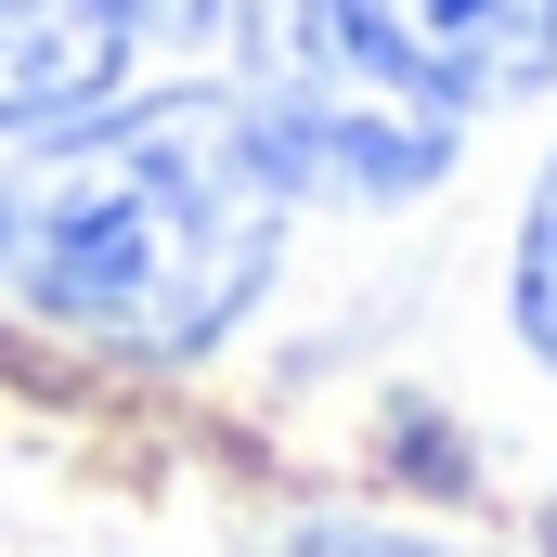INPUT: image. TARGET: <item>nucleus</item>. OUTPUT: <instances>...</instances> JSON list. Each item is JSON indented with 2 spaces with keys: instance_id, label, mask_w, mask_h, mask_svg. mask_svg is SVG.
I'll list each match as a JSON object with an SVG mask.
<instances>
[{
  "instance_id": "obj_5",
  "label": "nucleus",
  "mask_w": 557,
  "mask_h": 557,
  "mask_svg": "<svg viewBox=\"0 0 557 557\" xmlns=\"http://www.w3.org/2000/svg\"><path fill=\"white\" fill-rule=\"evenodd\" d=\"M506 298H519L532 363H557V156H545V182H532V208H519V273H506Z\"/></svg>"
},
{
  "instance_id": "obj_2",
  "label": "nucleus",
  "mask_w": 557,
  "mask_h": 557,
  "mask_svg": "<svg viewBox=\"0 0 557 557\" xmlns=\"http://www.w3.org/2000/svg\"><path fill=\"white\" fill-rule=\"evenodd\" d=\"M260 143H273L285 195H350V208H403L454 169V117L403 91L324 0H260L247 26V91H234Z\"/></svg>"
},
{
  "instance_id": "obj_1",
  "label": "nucleus",
  "mask_w": 557,
  "mask_h": 557,
  "mask_svg": "<svg viewBox=\"0 0 557 557\" xmlns=\"http://www.w3.org/2000/svg\"><path fill=\"white\" fill-rule=\"evenodd\" d=\"M285 169L234 91H156L52 131L0 182V285L131 363H195L273 285Z\"/></svg>"
},
{
  "instance_id": "obj_6",
  "label": "nucleus",
  "mask_w": 557,
  "mask_h": 557,
  "mask_svg": "<svg viewBox=\"0 0 557 557\" xmlns=\"http://www.w3.org/2000/svg\"><path fill=\"white\" fill-rule=\"evenodd\" d=\"M247 557H454V545H428V532H376V519H285L273 545H247Z\"/></svg>"
},
{
  "instance_id": "obj_3",
  "label": "nucleus",
  "mask_w": 557,
  "mask_h": 557,
  "mask_svg": "<svg viewBox=\"0 0 557 557\" xmlns=\"http://www.w3.org/2000/svg\"><path fill=\"white\" fill-rule=\"evenodd\" d=\"M324 13L441 117L532 104L557 78V0H324Z\"/></svg>"
},
{
  "instance_id": "obj_7",
  "label": "nucleus",
  "mask_w": 557,
  "mask_h": 557,
  "mask_svg": "<svg viewBox=\"0 0 557 557\" xmlns=\"http://www.w3.org/2000/svg\"><path fill=\"white\" fill-rule=\"evenodd\" d=\"M545 545H557V506H545Z\"/></svg>"
},
{
  "instance_id": "obj_4",
  "label": "nucleus",
  "mask_w": 557,
  "mask_h": 557,
  "mask_svg": "<svg viewBox=\"0 0 557 557\" xmlns=\"http://www.w3.org/2000/svg\"><path fill=\"white\" fill-rule=\"evenodd\" d=\"M221 0H0V131H78L143 39H208Z\"/></svg>"
}]
</instances>
